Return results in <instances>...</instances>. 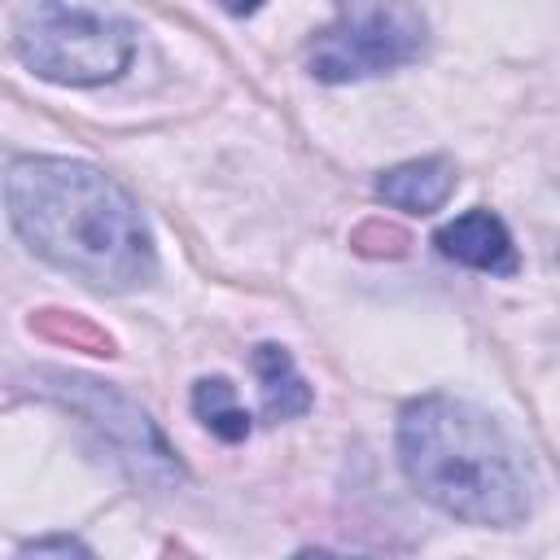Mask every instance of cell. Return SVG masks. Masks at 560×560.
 Instances as JSON below:
<instances>
[{"mask_svg": "<svg viewBox=\"0 0 560 560\" xmlns=\"http://www.w3.org/2000/svg\"><path fill=\"white\" fill-rule=\"evenodd\" d=\"M429 22L416 4H341L311 39L306 70L324 83H359L420 57Z\"/></svg>", "mask_w": 560, "mask_h": 560, "instance_id": "obj_4", "label": "cell"}, {"mask_svg": "<svg viewBox=\"0 0 560 560\" xmlns=\"http://www.w3.org/2000/svg\"><path fill=\"white\" fill-rule=\"evenodd\" d=\"M4 201L18 236L88 289L127 293L158 271L136 201L88 162L18 158L4 175Z\"/></svg>", "mask_w": 560, "mask_h": 560, "instance_id": "obj_1", "label": "cell"}, {"mask_svg": "<svg viewBox=\"0 0 560 560\" xmlns=\"http://www.w3.org/2000/svg\"><path fill=\"white\" fill-rule=\"evenodd\" d=\"M13 48L39 79L92 88L127 70L136 26L92 4H26L13 18Z\"/></svg>", "mask_w": 560, "mask_h": 560, "instance_id": "obj_3", "label": "cell"}, {"mask_svg": "<svg viewBox=\"0 0 560 560\" xmlns=\"http://www.w3.org/2000/svg\"><path fill=\"white\" fill-rule=\"evenodd\" d=\"M398 464L446 516L468 525H521L534 477L516 442L472 402L429 394L398 416Z\"/></svg>", "mask_w": 560, "mask_h": 560, "instance_id": "obj_2", "label": "cell"}, {"mask_svg": "<svg viewBox=\"0 0 560 560\" xmlns=\"http://www.w3.org/2000/svg\"><path fill=\"white\" fill-rule=\"evenodd\" d=\"M192 411H197V420H201L214 438H223V442H241V438L249 433V416H245V407H236V389H232L223 376L197 381V389H192Z\"/></svg>", "mask_w": 560, "mask_h": 560, "instance_id": "obj_8", "label": "cell"}, {"mask_svg": "<svg viewBox=\"0 0 560 560\" xmlns=\"http://www.w3.org/2000/svg\"><path fill=\"white\" fill-rule=\"evenodd\" d=\"M254 368H258V381H262V416L267 420H293L311 407V385L298 376L284 346H271V341L258 346Z\"/></svg>", "mask_w": 560, "mask_h": 560, "instance_id": "obj_7", "label": "cell"}, {"mask_svg": "<svg viewBox=\"0 0 560 560\" xmlns=\"http://www.w3.org/2000/svg\"><path fill=\"white\" fill-rule=\"evenodd\" d=\"M433 245L446 258H455L464 267H477V271H490V276H512L516 271V245H512L503 219L490 214V210H468L455 223L438 228Z\"/></svg>", "mask_w": 560, "mask_h": 560, "instance_id": "obj_5", "label": "cell"}, {"mask_svg": "<svg viewBox=\"0 0 560 560\" xmlns=\"http://www.w3.org/2000/svg\"><path fill=\"white\" fill-rule=\"evenodd\" d=\"M350 245L359 254H368V258H398V254H407V232L385 223V219H368V223L354 228Z\"/></svg>", "mask_w": 560, "mask_h": 560, "instance_id": "obj_10", "label": "cell"}, {"mask_svg": "<svg viewBox=\"0 0 560 560\" xmlns=\"http://www.w3.org/2000/svg\"><path fill=\"white\" fill-rule=\"evenodd\" d=\"M293 560H341V556H332V551H324V547H306V551H298Z\"/></svg>", "mask_w": 560, "mask_h": 560, "instance_id": "obj_12", "label": "cell"}, {"mask_svg": "<svg viewBox=\"0 0 560 560\" xmlns=\"http://www.w3.org/2000/svg\"><path fill=\"white\" fill-rule=\"evenodd\" d=\"M455 192V166L446 158H416L376 179V197L407 214H433Z\"/></svg>", "mask_w": 560, "mask_h": 560, "instance_id": "obj_6", "label": "cell"}, {"mask_svg": "<svg viewBox=\"0 0 560 560\" xmlns=\"http://www.w3.org/2000/svg\"><path fill=\"white\" fill-rule=\"evenodd\" d=\"M31 328L48 341H66L74 350H88V354H114V341L109 332H101L88 315H70V311H39L31 319Z\"/></svg>", "mask_w": 560, "mask_h": 560, "instance_id": "obj_9", "label": "cell"}, {"mask_svg": "<svg viewBox=\"0 0 560 560\" xmlns=\"http://www.w3.org/2000/svg\"><path fill=\"white\" fill-rule=\"evenodd\" d=\"M13 560H92V551L70 534H52V538H39V542L22 547Z\"/></svg>", "mask_w": 560, "mask_h": 560, "instance_id": "obj_11", "label": "cell"}]
</instances>
